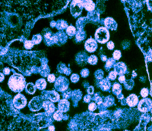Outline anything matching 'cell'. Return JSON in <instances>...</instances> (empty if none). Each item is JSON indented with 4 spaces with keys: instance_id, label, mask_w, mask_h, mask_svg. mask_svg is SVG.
<instances>
[{
    "instance_id": "6da1fadb",
    "label": "cell",
    "mask_w": 152,
    "mask_h": 131,
    "mask_svg": "<svg viewBox=\"0 0 152 131\" xmlns=\"http://www.w3.org/2000/svg\"><path fill=\"white\" fill-rule=\"evenodd\" d=\"M42 35L44 41L48 46L55 44L58 45L64 44L68 38L67 36L64 31H59L57 33L54 34L49 29H45L43 30Z\"/></svg>"
},
{
    "instance_id": "7a4b0ae2",
    "label": "cell",
    "mask_w": 152,
    "mask_h": 131,
    "mask_svg": "<svg viewBox=\"0 0 152 131\" xmlns=\"http://www.w3.org/2000/svg\"><path fill=\"white\" fill-rule=\"evenodd\" d=\"M11 70L14 74L9 80L8 85L9 88L15 93L21 92L26 86L25 79L22 75L16 73L14 69H11Z\"/></svg>"
},
{
    "instance_id": "3957f363",
    "label": "cell",
    "mask_w": 152,
    "mask_h": 131,
    "mask_svg": "<svg viewBox=\"0 0 152 131\" xmlns=\"http://www.w3.org/2000/svg\"><path fill=\"white\" fill-rule=\"evenodd\" d=\"M110 37L109 30L105 27H100L95 32V40L101 44L107 43L110 39Z\"/></svg>"
},
{
    "instance_id": "277c9868",
    "label": "cell",
    "mask_w": 152,
    "mask_h": 131,
    "mask_svg": "<svg viewBox=\"0 0 152 131\" xmlns=\"http://www.w3.org/2000/svg\"><path fill=\"white\" fill-rule=\"evenodd\" d=\"M69 80L63 76H60L57 78L55 83V89L58 92H64L69 88Z\"/></svg>"
},
{
    "instance_id": "5b68a950",
    "label": "cell",
    "mask_w": 152,
    "mask_h": 131,
    "mask_svg": "<svg viewBox=\"0 0 152 131\" xmlns=\"http://www.w3.org/2000/svg\"><path fill=\"white\" fill-rule=\"evenodd\" d=\"M83 7V1H73L70 5L72 15L75 18L78 17L82 14Z\"/></svg>"
},
{
    "instance_id": "8992f818",
    "label": "cell",
    "mask_w": 152,
    "mask_h": 131,
    "mask_svg": "<svg viewBox=\"0 0 152 131\" xmlns=\"http://www.w3.org/2000/svg\"><path fill=\"white\" fill-rule=\"evenodd\" d=\"M43 98L36 97L33 98L29 102L28 107L32 111H37L43 107Z\"/></svg>"
},
{
    "instance_id": "52a82bcc",
    "label": "cell",
    "mask_w": 152,
    "mask_h": 131,
    "mask_svg": "<svg viewBox=\"0 0 152 131\" xmlns=\"http://www.w3.org/2000/svg\"><path fill=\"white\" fill-rule=\"evenodd\" d=\"M152 109V101L149 98H144L139 101L137 109L140 112L146 113Z\"/></svg>"
},
{
    "instance_id": "ba28073f",
    "label": "cell",
    "mask_w": 152,
    "mask_h": 131,
    "mask_svg": "<svg viewBox=\"0 0 152 131\" xmlns=\"http://www.w3.org/2000/svg\"><path fill=\"white\" fill-rule=\"evenodd\" d=\"M27 103V99L25 96L20 93L16 95L13 101L14 106L19 110L24 108L26 106Z\"/></svg>"
},
{
    "instance_id": "9c48e42d",
    "label": "cell",
    "mask_w": 152,
    "mask_h": 131,
    "mask_svg": "<svg viewBox=\"0 0 152 131\" xmlns=\"http://www.w3.org/2000/svg\"><path fill=\"white\" fill-rule=\"evenodd\" d=\"M150 115L147 113L142 114L140 117V122L134 131H146V126L150 120Z\"/></svg>"
},
{
    "instance_id": "30bf717a",
    "label": "cell",
    "mask_w": 152,
    "mask_h": 131,
    "mask_svg": "<svg viewBox=\"0 0 152 131\" xmlns=\"http://www.w3.org/2000/svg\"><path fill=\"white\" fill-rule=\"evenodd\" d=\"M42 93L43 99L50 100L51 102H57L60 101V95L56 91H44Z\"/></svg>"
},
{
    "instance_id": "8fae6325",
    "label": "cell",
    "mask_w": 152,
    "mask_h": 131,
    "mask_svg": "<svg viewBox=\"0 0 152 131\" xmlns=\"http://www.w3.org/2000/svg\"><path fill=\"white\" fill-rule=\"evenodd\" d=\"M97 48V42L94 38H88L85 42V48L88 52L93 53L96 51Z\"/></svg>"
},
{
    "instance_id": "7c38bea8",
    "label": "cell",
    "mask_w": 152,
    "mask_h": 131,
    "mask_svg": "<svg viewBox=\"0 0 152 131\" xmlns=\"http://www.w3.org/2000/svg\"><path fill=\"white\" fill-rule=\"evenodd\" d=\"M97 80V83H96L97 86L100 87L101 90L105 92H108L110 90L111 87V83L107 77L101 80Z\"/></svg>"
},
{
    "instance_id": "4fadbf2b",
    "label": "cell",
    "mask_w": 152,
    "mask_h": 131,
    "mask_svg": "<svg viewBox=\"0 0 152 131\" xmlns=\"http://www.w3.org/2000/svg\"><path fill=\"white\" fill-rule=\"evenodd\" d=\"M88 56L85 52H80L76 55L75 60L80 66H83L86 65L88 62Z\"/></svg>"
},
{
    "instance_id": "5bb4252c",
    "label": "cell",
    "mask_w": 152,
    "mask_h": 131,
    "mask_svg": "<svg viewBox=\"0 0 152 131\" xmlns=\"http://www.w3.org/2000/svg\"><path fill=\"white\" fill-rule=\"evenodd\" d=\"M114 71L118 75H123L127 73V67L123 62H118L115 64L114 66Z\"/></svg>"
},
{
    "instance_id": "9a60e30c",
    "label": "cell",
    "mask_w": 152,
    "mask_h": 131,
    "mask_svg": "<svg viewBox=\"0 0 152 131\" xmlns=\"http://www.w3.org/2000/svg\"><path fill=\"white\" fill-rule=\"evenodd\" d=\"M43 108L46 115L50 116L55 112L56 107L53 103L49 101H45L43 103Z\"/></svg>"
},
{
    "instance_id": "2e32d148",
    "label": "cell",
    "mask_w": 152,
    "mask_h": 131,
    "mask_svg": "<svg viewBox=\"0 0 152 131\" xmlns=\"http://www.w3.org/2000/svg\"><path fill=\"white\" fill-rule=\"evenodd\" d=\"M104 24L105 28L111 30H116L118 27V24L113 18L107 17L104 20Z\"/></svg>"
},
{
    "instance_id": "e0dca14e",
    "label": "cell",
    "mask_w": 152,
    "mask_h": 131,
    "mask_svg": "<svg viewBox=\"0 0 152 131\" xmlns=\"http://www.w3.org/2000/svg\"><path fill=\"white\" fill-rule=\"evenodd\" d=\"M126 99L127 105L131 108L137 106L139 102L138 97L135 94H131Z\"/></svg>"
},
{
    "instance_id": "ac0fdd59",
    "label": "cell",
    "mask_w": 152,
    "mask_h": 131,
    "mask_svg": "<svg viewBox=\"0 0 152 131\" xmlns=\"http://www.w3.org/2000/svg\"><path fill=\"white\" fill-rule=\"evenodd\" d=\"M70 103L67 100L63 99L59 101L58 104V109L62 112L66 113L69 111Z\"/></svg>"
},
{
    "instance_id": "d6986e66",
    "label": "cell",
    "mask_w": 152,
    "mask_h": 131,
    "mask_svg": "<svg viewBox=\"0 0 152 131\" xmlns=\"http://www.w3.org/2000/svg\"><path fill=\"white\" fill-rule=\"evenodd\" d=\"M87 17L89 21L94 23H98L100 21V14L97 11L89 12Z\"/></svg>"
},
{
    "instance_id": "ffe728a7",
    "label": "cell",
    "mask_w": 152,
    "mask_h": 131,
    "mask_svg": "<svg viewBox=\"0 0 152 131\" xmlns=\"http://www.w3.org/2000/svg\"><path fill=\"white\" fill-rule=\"evenodd\" d=\"M82 92L79 90H75L72 93V100L74 103V106H77L78 102L82 99Z\"/></svg>"
},
{
    "instance_id": "44dd1931",
    "label": "cell",
    "mask_w": 152,
    "mask_h": 131,
    "mask_svg": "<svg viewBox=\"0 0 152 131\" xmlns=\"http://www.w3.org/2000/svg\"><path fill=\"white\" fill-rule=\"evenodd\" d=\"M57 69L59 72L61 74H64L66 75H69L72 72L70 68H68L65 64H59L57 66Z\"/></svg>"
},
{
    "instance_id": "7402d4cb",
    "label": "cell",
    "mask_w": 152,
    "mask_h": 131,
    "mask_svg": "<svg viewBox=\"0 0 152 131\" xmlns=\"http://www.w3.org/2000/svg\"><path fill=\"white\" fill-rule=\"evenodd\" d=\"M89 22V20L87 17L80 18L77 20V23H76V26H77V29L78 30H83L86 24Z\"/></svg>"
},
{
    "instance_id": "603a6c76",
    "label": "cell",
    "mask_w": 152,
    "mask_h": 131,
    "mask_svg": "<svg viewBox=\"0 0 152 131\" xmlns=\"http://www.w3.org/2000/svg\"><path fill=\"white\" fill-rule=\"evenodd\" d=\"M115 99L114 97L112 96H109L107 97L104 98L102 105L107 109L108 107H110L114 104Z\"/></svg>"
},
{
    "instance_id": "cb8c5ba5",
    "label": "cell",
    "mask_w": 152,
    "mask_h": 131,
    "mask_svg": "<svg viewBox=\"0 0 152 131\" xmlns=\"http://www.w3.org/2000/svg\"><path fill=\"white\" fill-rule=\"evenodd\" d=\"M83 7L86 10L89 12L94 11L95 8V4L92 1L87 0V1H83Z\"/></svg>"
},
{
    "instance_id": "d4e9b609",
    "label": "cell",
    "mask_w": 152,
    "mask_h": 131,
    "mask_svg": "<svg viewBox=\"0 0 152 131\" xmlns=\"http://www.w3.org/2000/svg\"><path fill=\"white\" fill-rule=\"evenodd\" d=\"M46 85H47V83H46L45 79H43V78L38 79L36 82V88L40 90H43L45 89Z\"/></svg>"
},
{
    "instance_id": "484cf974",
    "label": "cell",
    "mask_w": 152,
    "mask_h": 131,
    "mask_svg": "<svg viewBox=\"0 0 152 131\" xmlns=\"http://www.w3.org/2000/svg\"><path fill=\"white\" fill-rule=\"evenodd\" d=\"M86 34L83 30H78L75 34V40L77 42H80L86 39Z\"/></svg>"
},
{
    "instance_id": "4316f807",
    "label": "cell",
    "mask_w": 152,
    "mask_h": 131,
    "mask_svg": "<svg viewBox=\"0 0 152 131\" xmlns=\"http://www.w3.org/2000/svg\"><path fill=\"white\" fill-rule=\"evenodd\" d=\"M68 27V23L64 20H59L56 21V28L58 30L61 31L66 29Z\"/></svg>"
},
{
    "instance_id": "83f0119b",
    "label": "cell",
    "mask_w": 152,
    "mask_h": 131,
    "mask_svg": "<svg viewBox=\"0 0 152 131\" xmlns=\"http://www.w3.org/2000/svg\"><path fill=\"white\" fill-rule=\"evenodd\" d=\"M122 88V86L118 83H115L113 85L112 92L114 95L118 96L121 93Z\"/></svg>"
},
{
    "instance_id": "f1b7e54d",
    "label": "cell",
    "mask_w": 152,
    "mask_h": 131,
    "mask_svg": "<svg viewBox=\"0 0 152 131\" xmlns=\"http://www.w3.org/2000/svg\"><path fill=\"white\" fill-rule=\"evenodd\" d=\"M37 88L33 83H27L25 87V91L29 94L33 95L36 92Z\"/></svg>"
},
{
    "instance_id": "f546056e",
    "label": "cell",
    "mask_w": 152,
    "mask_h": 131,
    "mask_svg": "<svg viewBox=\"0 0 152 131\" xmlns=\"http://www.w3.org/2000/svg\"><path fill=\"white\" fill-rule=\"evenodd\" d=\"M115 64V60H114L113 58L108 59L105 65V70L107 71H109L112 68L114 67Z\"/></svg>"
},
{
    "instance_id": "4dcf8cb0",
    "label": "cell",
    "mask_w": 152,
    "mask_h": 131,
    "mask_svg": "<svg viewBox=\"0 0 152 131\" xmlns=\"http://www.w3.org/2000/svg\"><path fill=\"white\" fill-rule=\"evenodd\" d=\"M100 96H101V93L100 92L95 93L93 97L91 99V101H95L98 105L101 104L103 103L104 97L102 98Z\"/></svg>"
},
{
    "instance_id": "1f68e13d",
    "label": "cell",
    "mask_w": 152,
    "mask_h": 131,
    "mask_svg": "<svg viewBox=\"0 0 152 131\" xmlns=\"http://www.w3.org/2000/svg\"><path fill=\"white\" fill-rule=\"evenodd\" d=\"M77 31L76 28L72 25H69L66 29V33L69 37H73L75 35Z\"/></svg>"
},
{
    "instance_id": "d6a6232c",
    "label": "cell",
    "mask_w": 152,
    "mask_h": 131,
    "mask_svg": "<svg viewBox=\"0 0 152 131\" xmlns=\"http://www.w3.org/2000/svg\"><path fill=\"white\" fill-rule=\"evenodd\" d=\"M125 88L127 90H131L134 85V82L132 79L127 80L124 83Z\"/></svg>"
},
{
    "instance_id": "836d02e7",
    "label": "cell",
    "mask_w": 152,
    "mask_h": 131,
    "mask_svg": "<svg viewBox=\"0 0 152 131\" xmlns=\"http://www.w3.org/2000/svg\"><path fill=\"white\" fill-rule=\"evenodd\" d=\"M64 116L63 112L58 110L55 112H54L53 115V118L54 120H55L57 121H60L63 119Z\"/></svg>"
},
{
    "instance_id": "e575fe53",
    "label": "cell",
    "mask_w": 152,
    "mask_h": 131,
    "mask_svg": "<svg viewBox=\"0 0 152 131\" xmlns=\"http://www.w3.org/2000/svg\"><path fill=\"white\" fill-rule=\"evenodd\" d=\"M42 37L40 34L35 35L33 36L32 41L34 45L39 44L42 41Z\"/></svg>"
},
{
    "instance_id": "d590c367",
    "label": "cell",
    "mask_w": 152,
    "mask_h": 131,
    "mask_svg": "<svg viewBox=\"0 0 152 131\" xmlns=\"http://www.w3.org/2000/svg\"><path fill=\"white\" fill-rule=\"evenodd\" d=\"M98 61V59L97 56L95 55H91V56H88V62L89 64L92 65H96Z\"/></svg>"
},
{
    "instance_id": "8d00e7d4",
    "label": "cell",
    "mask_w": 152,
    "mask_h": 131,
    "mask_svg": "<svg viewBox=\"0 0 152 131\" xmlns=\"http://www.w3.org/2000/svg\"><path fill=\"white\" fill-rule=\"evenodd\" d=\"M24 47L27 50L31 49L34 44L32 41L25 40L24 41Z\"/></svg>"
},
{
    "instance_id": "74e56055",
    "label": "cell",
    "mask_w": 152,
    "mask_h": 131,
    "mask_svg": "<svg viewBox=\"0 0 152 131\" xmlns=\"http://www.w3.org/2000/svg\"><path fill=\"white\" fill-rule=\"evenodd\" d=\"M97 80H101L103 79L104 76V72L102 70L99 69L95 71L94 74Z\"/></svg>"
},
{
    "instance_id": "f35d334b",
    "label": "cell",
    "mask_w": 152,
    "mask_h": 131,
    "mask_svg": "<svg viewBox=\"0 0 152 131\" xmlns=\"http://www.w3.org/2000/svg\"><path fill=\"white\" fill-rule=\"evenodd\" d=\"M72 91L71 90H70L68 89L65 92H63L62 96L64 99H69L72 97Z\"/></svg>"
},
{
    "instance_id": "ab89813d",
    "label": "cell",
    "mask_w": 152,
    "mask_h": 131,
    "mask_svg": "<svg viewBox=\"0 0 152 131\" xmlns=\"http://www.w3.org/2000/svg\"><path fill=\"white\" fill-rule=\"evenodd\" d=\"M121 52L119 50H115L113 54V58L115 60H118L120 59L121 57Z\"/></svg>"
},
{
    "instance_id": "60d3db41",
    "label": "cell",
    "mask_w": 152,
    "mask_h": 131,
    "mask_svg": "<svg viewBox=\"0 0 152 131\" xmlns=\"http://www.w3.org/2000/svg\"><path fill=\"white\" fill-rule=\"evenodd\" d=\"M117 75L118 74L114 71H111L109 72V75H108L107 77L110 80H114L116 79Z\"/></svg>"
},
{
    "instance_id": "b9f144b4",
    "label": "cell",
    "mask_w": 152,
    "mask_h": 131,
    "mask_svg": "<svg viewBox=\"0 0 152 131\" xmlns=\"http://www.w3.org/2000/svg\"><path fill=\"white\" fill-rule=\"evenodd\" d=\"M80 76L78 74H73L70 77V80L73 83H76L79 81Z\"/></svg>"
},
{
    "instance_id": "7bdbcfd3",
    "label": "cell",
    "mask_w": 152,
    "mask_h": 131,
    "mask_svg": "<svg viewBox=\"0 0 152 131\" xmlns=\"http://www.w3.org/2000/svg\"><path fill=\"white\" fill-rule=\"evenodd\" d=\"M149 93V90L148 88H143L141 90V92H140V94H141L142 97L144 98H145L147 97L148 96Z\"/></svg>"
},
{
    "instance_id": "ee69618b",
    "label": "cell",
    "mask_w": 152,
    "mask_h": 131,
    "mask_svg": "<svg viewBox=\"0 0 152 131\" xmlns=\"http://www.w3.org/2000/svg\"><path fill=\"white\" fill-rule=\"evenodd\" d=\"M89 71L88 69H82L80 72V74L82 77L86 78L88 76L89 74Z\"/></svg>"
},
{
    "instance_id": "f6af8a7d",
    "label": "cell",
    "mask_w": 152,
    "mask_h": 131,
    "mask_svg": "<svg viewBox=\"0 0 152 131\" xmlns=\"http://www.w3.org/2000/svg\"><path fill=\"white\" fill-rule=\"evenodd\" d=\"M97 106L96 103L94 102H91L89 104L88 110L91 112L94 111L97 109Z\"/></svg>"
},
{
    "instance_id": "bcb514c9",
    "label": "cell",
    "mask_w": 152,
    "mask_h": 131,
    "mask_svg": "<svg viewBox=\"0 0 152 131\" xmlns=\"http://www.w3.org/2000/svg\"><path fill=\"white\" fill-rule=\"evenodd\" d=\"M48 81L49 83H53L56 81V77L54 74H50L47 77Z\"/></svg>"
},
{
    "instance_id": "7dc6e473",
    "label": "cell",
    "mask_w": 152,
    "mask_h": 131,
    "mask_svg": "<svg viewBox=\"0 0 152 131\" xmlns=\"http://www.w3.org/2000/svg\"><path fill=\"white\" fill-rule=\"evenodd\" d=\"M87 93L89 95H93L94 93V88L92 86H90L88 87L87 89Z\"/></svg>"
},
{
    "instance_id": "c3c4849f",
    "label": "cell",
    "mask_w": 152,
    "mask_h": 131,
    "mask_svg": "<svg viewBox=\"0 0 152 131\" xmlns=\"http://www.w3.org/2000/svg\"><path fill=\"white\" fill-rule=\"evenodd\" d=\"M91 100V96L90 95H86L83 98L84 101L86 103H89Z\"/></svg>"
},
{
    "instance_id": "681fc988",
    "label": "cell",
    "mask_w": 152,
    "mask_h": 131,
    "mask_svg": "<svg viewBox=\"0 0 152 131\" xmlns=\"http://www.w3.org/2000/svg\"><path fill=\"white\" fill-rule=\"evenodd\" d=\"M107 47L109 50H113L114 48V42L112 41L107 42Z\"/></svg>"
},
{
    "instance_id": "f907efd6",
    "label": "cell",
    "mask_w": 152,
    "mask_h": 131,
    "mask_svg": "<svg viewBox=\"0 0 152 131\" xmlns=\"http://www.w3.org/2000/svg\"><path fill=\"white\" fill-rule=\"evenodd\" d=\"M11 70L8 67H5L4 69L3 72L4 75H9L11 73Z\"/></svg>"
},
{
    "instance_id": "816d5d0a",
    "label": "cell",
    "mask_w": 152,
    "mask_h": 131,
    "mask_svg": "<svg viewBox=\"0 0 152 131\" xmlns=\"http://www.w3.org/2000/svg\"><path fill=\"white\" fill-rule=\"evenodd\" d=\"M118 80L121 83H124L126 80L125 76L124 75L119 76L118 77Z\"/></svg>"
},
{
    "instance_id": "f5cc1de1",
    "label": "cell",
    "mask_w": 152,
    "mask_h": 131,
    "mask_svg": "<svg viewBox=\"0 0 152 131\" xmlns=\"http://www.w3.org/2000/svg\"><path fill=\"white\" fill-rule=\"evenodd\" d=\"M56 22L53 20V21H51V22H50V26L52 28H55V27L56 28Z\"/></svg>"
},
{
    "instance_id": "db71d44e",
    "label": "cell",
    "mask_w": 152,
    "mask_h": 131,
    "mask_svg": "<svg viewBox=\"0 0 152 131\" xmlns=\"http://www.w3.org/2000/svg\"><path fill=\"white\" fill-rule=\"evenodd\" d=\"M48 131H55V127L54 125H51L49 126Z\"/></svg>"
},
{
    "instance_id": "11a10c76",
    "label": "cell",
    "mask_w": 152,
    "mask_h": 131,
    "mask_svg": "<svg viewBox=\"0 0 152 131\" xmlns=\"http://www.w3.org/2000/svg\"><path fill=\"white\" fill-rule=\"evenodd\" d=\"M100 58H101L103 62H106L108 59L107 56L105 55H102L100 56Z\"/></svg>"
},
{
    "instance_id": "9f6ffc18",
    "label": "cell",
    "mask_w": 152,
    "mask_h": 131,
    "mask_svg": "<svg viewBox=\"0 0 152 131\" xmlns=\"http://www.w3.org/2000/svg\"><path fill=\"white\" fill-rule=\"evenodd\" d=\"M117 96L118 100H122L124 98V95L122 93L120 94L119 95H118Z\"/></svg>"
},
{
    "instance_id": "6f0895ef",
    "label": "cell",
    "mask_w": 152,
    "mask_h": 131,
    "mask_svg": "<svg viewBox=\"0 0 152 131\" xmlns=\"http://www.w3.org/2000/svg\"><path fill=\"white\" fill-rule=\"evenodd\" d=\"M121 105H126L127 104L126 99L124 98L123 99L121 100Z\"/></svg>"
},
{
    "instance_id": "680465c9",
    "label": "cell",
    "mask_w": 152,
    "mask_h": 131,
    "mask_svg": "<svg viewBox=\"0 0 152 131\" xmlns=\"http://www.w3.org/2000/svg\"><path fill=\"white\" fill-rule=\"evenodd\" d=\"M0 74H1V83H2V81L4 80L5 77L3 73L1 72L0 73Z\"/></svg>"
},
{
    "instance_id": "91938a15",
    "label": "cell",
    "mask_w": 152,
    "mask_h": 131,
    "mask_svg": "<svg viewBox=\"0 0 152 131\" xmlns=\"http://www.w3.org/2000/svg\"><path fill=\"white\" fill-rule=\"evenodd\" d=\"M83 84L85 88H87L88 87L90 86L88 83L87 82H85V83H83Z\"/></svg>"
},
{
    "instance_id": "94428289",
    "label": "cell",
    "mask_w": 152,
    "mask_h": 131,
    "mask_svg": "<svg viewBox=\"0 0 152 131\" xmlns=\"http://www.w3.org/2000/svg\"><path fill=\"white\" fill-rule=\"evenodd\" d=\"M98 131H112V130H109V129H102L100 130H99Z\"/></svg>"
},
{
    "instance_id": "6125c7cd",
    "label": "cell",
    "mask_w": 152,
    "mask_h": 131,
    "mask_svg": "<svg viewBox=\"0 0 152 131\" xmlns=\"http://www.w3.org/2000/svg\"><path fill=\"white\" fill-rule=\"evenodd\" d=\"M124 131H130L128 130H126Z\"/></svg>"
},
{
    "instance_id": "be15d7a7",
    "label": "cell",
    "mask_w": 152,
    "mask_h": 131,
    "mask_svg": "<svg viewBox=\"0 0 152 131\" xmlns=\"http://www.w3.org/2000/svg\"><path fill=\"white\" fill-rule=\"evenodd\" d=\"M151 121H152V116L151 117Z\"/></svg>"
}]
</instances>
